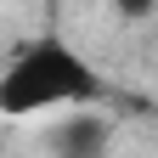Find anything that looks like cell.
<instances>
[{"label":"cell","instance_id":"obj_1","mask_svg":"<svg viewBox=\"0 0 158 158\" xmlns=\"http://www.w3.org/2000/svg\"><path fill=\"white\" fill-rule=\"evenodd\" d=\"M107 85L85 56H79L62 34H40L23 40L6 68H0V113L6 118H28V113H51L68 102H96Z\"/></svg>","mask_w":158,"mask_h":158},{"label":"cell","instance_id":"obj_2","mask_svg":"<svg viewBox=\"0 0 158 158\" xmlns=\"http://www.w3.org/2000/svg\"><path fill=\"white\" fill-rule=\"evenodd\" d=\"M56 147H62V158H102L107 124H102V118H73V124L56 130Z\"/></svg>","mask_w":158,"mask_h":158}]
</instances>
